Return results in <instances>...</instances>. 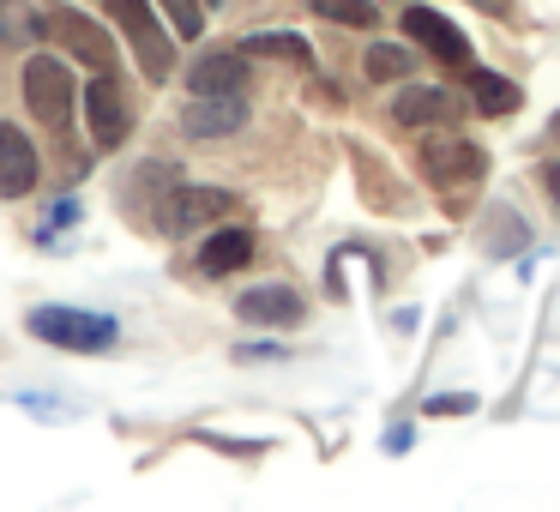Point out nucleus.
<instances>
[{"mask_svg": "<svg viewBox=\"0 0 560 512\" xmlns=\"http://www.w3.org/2000/svg\"><path fill=\"white\" fill-rule=\"evenodd\" d=\"M0 43L7 49H37L43 43V19L31 13V0H0Z\"/></svg>", "mask_w": 560, "mask_h": 512, "instance_id": "nucleus-16", "label": "nucleus"}, {"mask_svg": "<svg viewBox=\"0 0 560 512\" xmlns=\"http://www.w3.org/2000/svg\"><path fill=\"white\" fill-rule=\"evenodd\" d=\"M416 163H422V175L440 187V194H464V187H476V182L488 175L482 146H476V139H458V133H434V139H422Z\"/></svg>", "mask_w": 560, "mask_h": 512, "instance_id": "nucleus-4", "label": "nucleus"}, {"mask_svg": "<svg viewBox=\"0 0 560 512\" xmlns=\"http://www.w3.org/2000/svg\"><path fill=\"white\" fill-rule=\"evenodd\" d=\"M37 175H43V163H37V146L25 139V127L0 121V199L37 194Z\"/></svg>", "mask_w": 560, "mask_h": 512, "instance_id": "nucleus-8", "label": "nucleus"}, {"mask_svg": "<svg viewBox=\"0 0 560 512\" xmlns=\"http://www.w3.org/2000/svg\"><path fill=\"white\" fill-rule=\"evenodd\" d=\"M392 121L398 127H452L458 121V97L446 85H404L392 97Z\"/></svg>", "mask_w": 560, "mask_h": 512, "instance_id": "nucleus-12", "label": "nucleus"}, {"mask_svg": "<svg viewBox=\"0 0 560 512\" xmlns=\"http://www.w3.org/2000/svg\"><path fill=\"white\" fill-rule=\"evenodd\" d=\"M25 331L37 344H55V350H73V356H103L115 350V319L109 314H91V307H31L25 314Z\"/></svg>", "mask_w": 560, "mask_h": 512, "instance_id": "nucleus-2", "label": "nucleus"}, {"mask_svg": "<svg viewBox=\"0 0 560 512\" xmlns=\"http://www.w3.org/2000/svg\"><path fill=\"white\" fill-rule=\"evenodd\" d=\"M25 103H31V115H37L49 133H61V127L73 121V109H79L73 67L55 61V55H31V67H25Z\"/></svg>", "mask_w": 560, "mask_h": 512, "instance_id": "nucleus-3", "label": "nucleus"}, {"mask_svg": "<svg viewBox=\"0 0 560 512\" xmlns=\"http://www.w3.org/2000/svg\"><path fill=\"white\" fill-rule=\"evenodd\" d=\"M314 13L331 19V25H350V31H374L380 25L374 0H314Z\"/></svg>", "mask_w": 560, "mask_h": 512, "instance_id": "nucleus-19", "label": "nucleus"}, {"mask_svg": "<svg viewBox=\"0 0 560 512\" xmlns=\"http://www.w3.org/2000/svg\"><path fill=\"white\" fill-rule=\"evenodd\" d=\"M464 91H470V103L482 115H512L524 103V91L512 85V79H500V73H482V67H470V79H464Z\"/></svg>", "mask_w": 560, "mask_h": 512, "instance_id": "nucleus-15", "label": "nucleus"}, {"mask_svg": "<svg viewBox=\"0 0 560 512\" xmlns=\"http://www.w3.org/2000/svg\"><path fill=\"white\" fill-rule=\"evenodd\" d=\"M242 49L247 55H278V61H295V67L314 61V49H307L295 31H259V37H242Z\"/></svg>", "mask_w": 560, "mask_h": 512, "instance_id": "nucleus-17", "label": "nucleus"}, {"mask_svg": "<svg viewBox=\"0 0 560 512\" xmlns=\"http://www.w3.org/2000/svg\"><path fill=\"white\" fill-rule=\"evenodd\" d=\"M247 79H254L247 55H235V49H211L187 67V91L194 97H247Z\"/></svg>", "mask_w": 560, "mask_h": 512, "instance_id": "nucleus-7", "label": "nucleus"}, {"mask_svg": "<svg viewBox=\"0 0 560 512\" xmlns=\"http://www.w3.org/2000/svg\"><path fill=\"white\" fill-rule=\"evenodd\" d=\"M476 398L470 392H446V398H428V416H470Z\"/></svg>", "mask_w": 560, "mask_h": 512, "instance_id": "nucleus-21", "label": "nucleus"}, {"mask_svg": "<svg viewBox=\"0 0 560 512\" xmlns=\"http://www.w3.org/2000/svg\"><path fill=\"white\" fill-rule=\"evenodd\" d=\"M555 133H560V115H555Z\"/></svg>", "mask_w": 560, "mask_h": 512, "instance_id": "nucleus-24", "label": "nucleus"}, {"mask_svg": "<svg viewBox=\"0 0 560 512\" xmlns=\"http://www.w3.org/2000/svg\"><path fill=\"white\" fill-rule=\"evenodd\" d=\"M79 103H85V121H91V146H97V151H121L127 133H133V97H127L121 79L97 73Z\"/></svg>", "mask_w": 560, "mask_h": 512, "instance_id": "nucleus-6", "label": "nucleus"}, {"mask_svg": "<svg viewBox=\"0 0 560 512\" xmlns=\"http://www.w3.org/2000/svg\"><path fill=\"white\" fill-rule=\"evenodd\" d=\"M247 127V97H194L182 109V133L187 139H230Z\"/></svg>", "mask_w": 560, "mask_h": 512, "instance_id": "nucleus-13", "label": "nucleus"}, {"mask_svg": "<svg viewBox=\"0 0 560 512\" xmlns=\"http://www.w3.org/2000/svg\"><path fill=\"white\" fill-rule=\"evenodd\" d=\"M43 37H55V49H67L91 73H115V37L91 13H79V7H55L43 19Z\"/></svg>", "mask_w": 560, "mask_h": 512, "instance_id": "nucleus-5", "label": "nucleus"}, {"mask_svg": "<svg viewBox=\"0 0 560 512\" xmlns=\"http://www.w3.org/2000/svg\"><path fill=\"white\" fill-rule=\"evenodd\" d=\"M476 7H488V13H506V0H476Z\"/></svg>", "mask_w": 560, "mask_h": 512, "instance_id": "nucleus-23", "label": "nucleus"}, {"mask_svg": "<svg viewBox=\"0 0 560 512\" xmlns=\"http://www.w3.org/2000/svg\"><path fill=\"white\" fill-rule=\"evenodd\" d=\"M247 259H254V230H242V223L211 230L206 242H199V271H206V278H230V271H242Z\"/></svg>", "mask_w": 560, "mask_h": 512, "instance_id": "nucleus-14", "label": "nucleus"}, {"mask_svg": "<svg viewBox=\"0 0 560 512\" xmlns=\"http://www.w3.org/2000/svg\"><path fill=\"white\" fill-rule=\"evenodd\" d=\"M103 13H109L115 31L127 37V49H133L139 73H145L151 85H163V79L175 73V37L163 31L158 7H151V0H103Z\"/></svg>", "mask_w": 560, "mask_h": 512, "instance_id": "nucleus-1", "label": "nucleus"}, {"mask_svg": "<svg viewBox=\"0 0 560 512\" xmlns=\"http://www.w3.org/2000/svg\"><path fill=\"white\" fill-rule=\"evenodd\" d=\"M410 67H416V55L398 49V43H374V49L362 55V73L380 79V85H386V79H410Z\"/></svg>", "mask_w": 560, "mask_h": 512, "instance_id": "nucleus-18", "label": "nucleus"}, {"mask_svg": "<svg viewBox=\"0 0 560 512\" xmlns=\"http://www.w3.org/2000/svg\"><path fill=\"white\" fill-rule=\"evenodd\" d=\"M235 314H242L247 326H302L307 302L290 290V283H259V290L235 295Z\"/></svg>", "mask_w": 560, "mask_h": 512, "instance_id": "nucleus-11", "label": "nucleus"}, {"mask_svg": "<svg viewBox=\"0 0 560 512\" xmlns=\"http://www.w3.org/2000/svg\"><path fill=\"white\" fill-rule=\"evenodd\" d=\"M158 7L175 19V37H199L206 31V7L199 0H158Z\"/></svg>", "mask_w": 560, "mask_h": 512, "instance_id": "nucleus-20", "label": "nucleus"}, {"mask_svg": "<svg viewBox=\"0 0 560 512\" xmlns=\"http://www.w3.org/2000/svg\"><path fill=\"white\" fill-rule=\"evenodd\" d=\"M235 211V194H223V187H182V194H170V211H163V230L187 235V230H206V223L230 218Z\"/></svg>", "mask_w": 560, "mask_h": 512, "instance_id": "nucleus-10", "label": "nucleus"}, {"mask_svg": "<svg viewBox=\"0 0 560 512\" xmlns=\"http://www.w3.org/2000/svg\"><path fill=\"white\" fill-rule=\"evenodd\" d=\"M548 194H555V206H560V158L548 163Z\"/></svg>", "mask_w": 560, "mask_h": 512, "instance_id": "nucleus-22", "label": "nucleus"}, {"mask_svg": "<svg viewBox=\"0 0 560 512\" xmlns=\"http://www.w3.org/2000/svg\"><path fill=\"white\" fill-rule=\"evenodd\" d=\"M404 37H410L416 49H428L434 61H452V67L470 61V43H464V31L452 25V19H440L434 7H410V13H404Z\"/></svg>", "mask_w": 560, "mask_h": 512, "instance_id": "nucleus-9", "label": "nucleus"}]
</instances>
